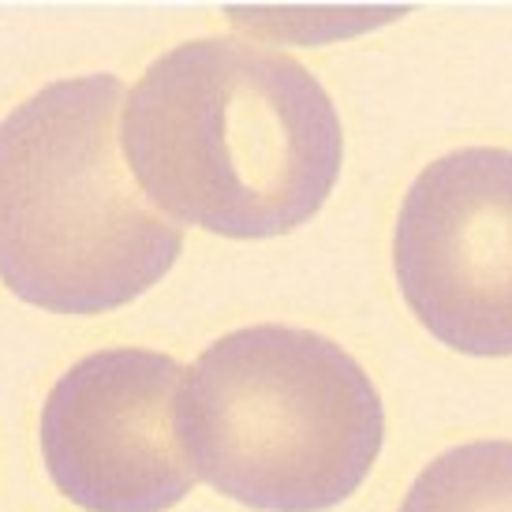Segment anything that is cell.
Wrapping results in <instances>:
<instances>
[{
    "mask_svg": "<svg viewBox=\"0 0 512 512\" xmlns=\"http://www.w3.org/2000/svg\"><path fill=\"white\" fill-rule=\"evenodd\" d=\"M135 184L165 217L228 240L307 225L344 165L341 116L296 57L195 38L157 57L120 124Z\"/></svg>",
    "mask_w": 512,
    "mask_h": 512,
    "instance_id": "6da1fadb",
    "label": "cell"
},
{
    "mask_svg": "<svg viewBox=\"0 0 512 512\" xmlns=\"http://www.w3.org/2000/svg\"><path fill=\"white\" fill-rule=\"evenodd\" d=\"M124 83L42 86L0 120V281L53 314H105L176 266L184 228L146 202L120 146Z\"/></svg>",
    "mask_w": 512,
    "mask_h": 512,
    "instance_id": "7a4b0ae2",
    "label": "cell"
},
{
    "mask_svg": "<svg viewBox=\"0 0 512 512\" xmlns=\"http://www.w3.org/2000/svg\"><path fill=\"white\" fill-rule=\"evenodd\" d=\"M180 438L217 494L255 512H326L370 475L385 415L370 374L337 341L247 326L187 370Z\"/></svg>",
    "mask_w": 512,
    "mask_h": 512,
    "instance_id": "3957f363",
    "label": "cell"
},
{
    "mask_svg": "<svg viewBox=\"0 0 512 512\" xmlns=\"http://www.w3.org/2000/svg\"><path fill=\"white\" fill-rule=\"evenodd\" d=\"M393 270L430 337L460 356H512V150L468 146L415 176Z\"/></svg>",
    "mask_w": 512,
    "mask_h": 512,
    "instance_id": "277c9868",
    "label": "cell"
},
{
    "mask_svg": "<svg viewBox=\"0 0 512 512\" xmlns=\"http://www.w3.org/2000/svg\"><path fill=\"white\" fill-rule=\"evenodd\" d=\"M187 370L146 348L79 359L42 408L49 479L86 512H169L191 494L195 468L180 438Z\"/></svg>",
    "mask_w": 512,
    "mask_h": 512,
    "instance_id": "5b68a950",
    "label": "cell"
},
{
    "mask_svg": "<svg viewBox=\"0 0 512 512\" xmlns=\"http://www.w3.org/2000/svg\"><path fill=\"white\" fill-rule=\"evenodd\" d=\"M400 512H512V441H468L430 460Z\"/></svg>",
    "mask_w": 512,
    "mask_h": 512,
    "instance_id": "8992f818",
    "label": "cell"
}]
</instances>
